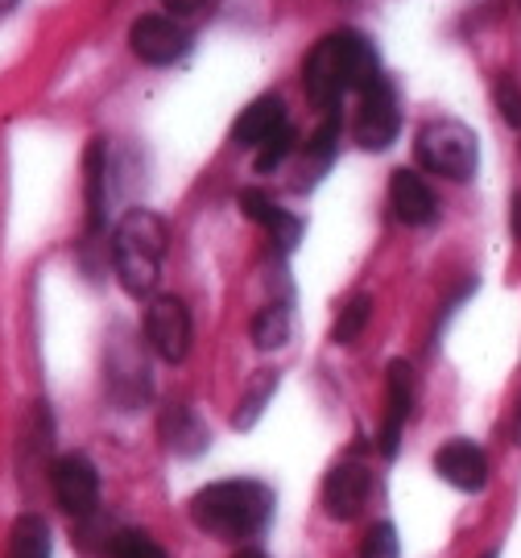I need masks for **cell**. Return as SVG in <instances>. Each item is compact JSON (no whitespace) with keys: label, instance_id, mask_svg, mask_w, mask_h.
<instances>
[{"label":"cell","instance_id":"obj_13","mask_svg":"<svg viewBox=\"0 0 521 558\" xmlns=\"http://www.w3.org/2000/svg\"><path fill=\"white\" fill-rule=\"evenodd\" d=\"M389 207L410 228H426V223H435V216H439L435 191L426 186V179H422L419 170H405V166L393 170V179H389Z\"/></svg>","mask_w":521,"mask_h":558},{"label":"cell","instance_id":"obj_18","mask_svg":"<svg viewBox=\"0 0 521 558\" xmlns=\"http://www.w3.org/2000/svg\"><path fill=\"white\" fill-rule=\"evenodd\" d=\"M278 385H281L278 368H257V373L249 377V385L241 389V401H237V410H232V426H237V430H253L260 422V414L269 410Z\"/></svg>","mask_w":521,"mask_h":558},{"label":"cell","instance_id":"obj_28","mask_svg":"<svg viewBox=\"0 0 521 558\" xmlns=\"http://www.w3.org/2000/svg\"><path fill=\"white\" fill-rule=\"evenodd\" d=\"M232 558H265V555H260V550H253V546H241V550H237Z\"/></svg>","mask_w":521,"mask_h":558},{"label":"cell","instance_id":"obj_4","mask_svg":"<svg viewBox=\"0 0 521 558\" xmlns=\"http://www.w3.org/2000/svg\"><path fill=\"white\" fill-rule=\"evenodd\" d=\"M414 158H419L422 170L439 174V179L451 182H468L476 174V161H481V145H476V133L463 124V120L439 117L426 120L414 137Z\"/></svg>","mask_w":521,"mask_h":558},{"label":"cell","instance_id":"obj_7","mask_svg":"<svg viewBox=\"0 0 521 558\" xmlns=\"http://www.w3.org/2000/svg\"><path fill=\"white\" fill-rule=\"evenodd\" d=\"M104 389L121 410H137L141 401H149L154 380L133 339H112V348L104 352Z\"/></svg>","mask_w":521,"mask_h":558},{"label":"cell","instance_id":"obj_31","mask_svg":"<svg viewBox=\"0 0 521 558\" xmlns=\"http://www.w3.org/2000/svg\"><path fill=\"white\" fill-rule=\"evenodd\" d=\"M481 558H501V550H488V555H481Z\"/></svg>","mask_w":521,"mask_h":558},{"label":"cell","instance_id":"obj_25","mask_svg":"<svg viewBox=\"0 0 521 558\" xmlns=\"http://www.w3.org/2000/svg\"><path fill=\"white\" fill-rule=\"evenodd\" d=\"M290 149H294V129L286 124L278 137H269L265 145L257 149V158H253V166H257V174H274L281 161L290 158Z\"/></svg>","mask_w":521,"mask_h":558},{"label":"cell","instance_id":"obj_5","mask_svg":"<svg viewBox=\"0 0 521 558\" xmlns=\"http://www.w3.org/2000/svg\"><path fill=\"white\" fill-rule=\"evenodd\" d=\"M50 497L66 518H92L100 505V472L83 451H66L50 463Z\"/></svg>","mask_w":521,"mask_h":558},{"label":"cell","instance_id":"obj_21","mask_svg":"<svg viewBox=\"0 0 521 558\" xmlns=\"http://www.w3.org/2000/svg\"><path fill=\"white\" fill-rule=\"evenodd\" d=\"M249 336L257 343L260 352H274V348H286V339H290V306L286 302H269V306H260L253 323H249Z\"/></svg>","mask_w":521,"mask_h":558},{"label":"cell","instance_id":"obj_9","mask_svg":"<svg viewBox=\"0 0 521 558\" xmlns=\"http://www.w3.org/2000/svg\"><path fill=\"white\" fill-rule=\"evenodd\" d=\"M401 133V108H398V92H393V83L377 80L368 83L361 92V117H356V141H361L364 149H373V154H381L389 149Z\"/></svg>","mask_w":521,"mask_h":558},{"label":"cell","instance_id":"obj_27","mask_svg":"<svg viewBox=\"0 0 521 558\" xmlns=\"http://www.w3.org/2000/svg\"><path fill=\"white\" fill-rule=\"evenodd\" d=\"M207 0H161V9H170V17H195Z\"/></svg>","mask_w":521,"mask_h":558},{"label":"cell","instance_id":"obj_30","mask_svg":"<svg viewBox=\"0 0 521 558\" xmlns=\"http://www.w3.org/2000/svg\"><path fill=\"white\" fill-rule=\"evenodd\" d=\"M513 439H518V447H521V410H518V422H513Z\"/></svg>","mask_w":521,"mask_h":558},{"label":"cell","instance_id":"obj_14","mask_svg":"<svg viewBox=\"0 0 521 558\" xmlns=\"http://www.w3.org/2000/svg\"><path fill=\"white\" fill-rule=\"evenodd\" d=\"M286 124H290L286 120V104H281L278 92H269V96H257L249 108H241V117L232 124V141L244 145V149H260L269 137H278Z\"/></svg>","mask_w":521,"mask_h":558},{"label":"cell","instance_id":"obj_29","mask_svg":"<svg viewBox=\"0 0 521 558\" xmlns=\"http://www.w3.org/2000/svg\"><path fill=\"white\" fill-rule=\"evenodd\" d=\"M17 4H21V0H0V13H13Z\"/></svg>","mask_w":521,"mask_h":558},{"label":"cell","instance_id":"obj_16","mask_svg":"<svg viewBox=\"0 0 521 558\" xmlns=\"http://www.w3.org/2000/svg\"><path fill=\"white\" fill-rule=\"evenodd\" d=\"M237 207H241L244 220L260 223V228L274 236V244H278L281 253H294V244H299V236H302V223L294 220L290 211H281L265 191H241V195H237Z\"/></svg>","mask_w":521,"mask_h":558},{"label":"cell","instance_id":"obj_23","mask_svg":"<svg viewBox=\"0 0 521 558\" xmlns=\"http://www.w3.org/2000/svg\"><path fill=\"white\" fill-rule=\"evenodd\" d=\"M108 555L112 558H166V550H161L145 530H121V534L112 538V546H108Z\"/></svg>","mask_w":521,"mask_h":558},{"label":"cell","instance_id":"obj_17","mask_svg":"<svg viewBox=\"0 0 521 558\" xmlns=\"http://www.w3.org/2000/svg\"><path fill=\"white\" fill-rule=\"evenodd\" d=\"M158 430H161L166 451H174L179 459H195L211 447V430H207V422H203L191 405H170V410L161 414Z\"/></svg>","mask_w":521,"mask_h":558},{"label":"cell","instance_id":"obj_22","mask_svg":"<svg viewBox=\"0 0 521 558\" xmlns=\"http://www.w3.org/2000/svg\"><path fill=\"white\" fill-rule=\"evenodd\" d=\"M368 319H373V299L368 294L348 299V306H340V319L331 323V343H356Z\"/></svg>","mask_w":521,"mask_h":558},{"label":"cell","instance_id":"obj_11","mask_svg":"<svg viewBox=\"0 0 521 558\" xmlns=\"http://www.w3.org/2000/svg\"><path fill=\"white\" fill-rule=\"evenodd\" d=\"M414 410V373L405 360L389 364V377H385V422L381 435H377V451L385 459H393L401 451V435H405V422Z\"/></svg>","mask_w":521,"mask_h":558},{"label":"cell","instance_id":"obj_15","mask_svg":"<svg viewBox=\"0 0 521 558\" xmlns=\"http://www.w3.org/2000/svg\"><path fill=\"white\" fill-rule=\"evenodd\" d=\"M83 195H87V236L108 228V141L92 137L83 154Z\"/></svg>","mask_w":521,"mask_h":558},{"label":"cell","instance_id":"obj_20","mask_svg":"<svg viewBox=\"0 0 521 558\" xmlns=\"http://www.w3.org/2000/svg\"><path fill=\"white\" fill-rule=\"evenodd\" d=\"M336 149H340V112H327V120L315 129V137L306 141V166H302V174H311V182L323 179L327 166L336 161Z\"/></svg>","mask_w":521,"mask_h":558},{"label":"cell","instance_id":"obj_1","mask_svg":"<svg viewBox=\"0 0 521 558\" xmlns=\"http://www.w3.org/2000/svg\"><path fill=\"white\" fill-rule=\"evenodd\" d=\"M377 80H381L377 46L364 38L361 29L327 34L302 62V87L323 112H340V100L348 92H364Z\"/></svg>","mask_w":521,"mask_h":558},{"label":"cell","instance_id":"obj_19","mask_svg":"<svg viewBox=\"0 0 521 558\" xmlns=\"http://www.w3.org/2000/svg\"><path fill=\"white\" fill-rule=\"evenodd\" d=\"M4 558H54V542H50V525L41 513H21L9 525V546Z\"/></svg>","mask_w":521,"mask_h":558},{"label":"cell","instance_id":"obj_8","mask_svg":"<svg viewBox=\"0 0 521 558\" xmlns=\"http://www.w3.org/2000/svg\"><path fill=\"white\" fill-rule=\"evenodd\" d=\"M129 50L149 66H174L191 54V34L179 25V17L145 13L129 25Z\"/></svg>","mask_w":521,"mask_h":558},{"label":"cell","instance_id":"obj_10","mask_svg":"<svg viewBox=\"0 0 521 558\" xmlns=\"http://www.w3.org/2000/svg\"><path fill=\"white\" fill-rule=\"evenodd\" d=\"M373 497V472L356 459H340L323 480V513L331 521H356Z\"/></svg>","mask_w":521,"mask_h":558},{"label":"cell","instance_id":"obj_26","mask_svg":"<svg viewBox=\"0 0 521 558\" xmlns=\"http://www.w3.org/2000/svg\"><path fill=\"white\" fill-rule=\"evenodd\" d=\"M497 112H501L513 129H521V92L513 75H501V80H497Z\"/></svg>","mask_w":521,"mask_h":558},{"label":"cell","instance_id":"obj_24","mask_svg":"<svg viewBox=\"0 0 521 558\" xmlns=\"http://www.w3.org/2000/svg\"><path fill=\"white\" fill-rule=\"evenodd\" d=\"M356 558H401V542H398V530L389 525V521H377L361 542V555Z\"/></svg>","mask_w":521,"mask_h":558},{"label":"cell","instance_id":"obj_3","mask_svg":"<svg viewBox=\"0 0 521 558\" xmlns=\"http://www.w3.org/2000/svg\"><path fill=\"white\" fill-rule=\"evenodd\" d=\"M170 248V223L149 207L124 211L112 228V274L129 299H154Z\"/></svg>","mask_w":521,"mask_h":558},{"label":"cell","instance_id":"obj_2","mask_svg":"<svg viewBox=\"0 0 521 558\" xmlns=\"http://www.w3.org/2000/svg\"><path fill=\"white\" fill-rule=\"evenodd\" d=\"M274 488L260 484V480H216L199 488L191 497V521L195 530H203L207 538H220V542H249L257 538L260 530L274 521Z\"/></svg>","mask_w":521,"mask_h":558},{"label":"cell","instance_id":"obj_6","mask_svg":"<svg viewBox=\"0 0 521 558\" xmlns=\"http://www.w3.org/2000/svg\"><path fill=\"white\" fill-rule=\"evenodd\" d=\"M191 339H195V323L182 299L161 294L145 306V343L154 348V356H161L166 364H182L191 356Z\"/></svg>","mask_w":521,"mask_h":558},{"label":"cell","instance_id":"obj_12","mask_svg":"<svg viewBox=\"0 0 521 558\" xmlns=\"http://www.w3.org/2000/svg\"><path fill=\"white\" fill-rule=\"evenodd\" d=\"M435 472L456 493H484V484H488V459H484V451L476 442L451 439L435 451Z\"/></svg>","mask_w":521,"mask_h":558}]
</instances>
